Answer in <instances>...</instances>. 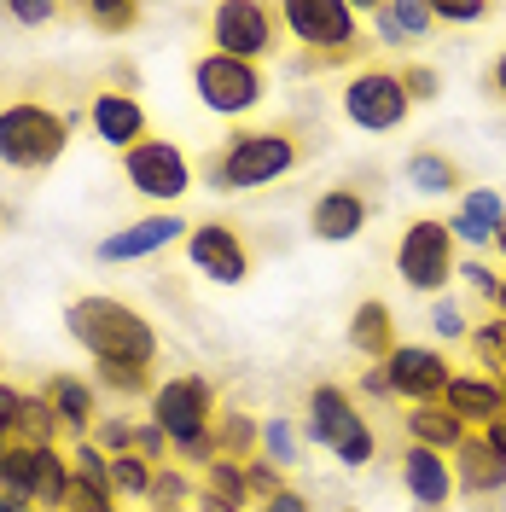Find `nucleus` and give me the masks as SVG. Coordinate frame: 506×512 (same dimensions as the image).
I'll return each instance as SVG.
<instances>
[{
    "mask_svg": "<svg viewBox=\"0 0 506 512\" xmlns=\"http://www.w3.org/2000/svg\"><path fill=\"white\" fill-rule=\"evenodd\" d=\"M64 332L94 355L99 367H152L158 361L152 320L140 315L134 303H123V297H105V291L70 297L64 303Z\"/></svg>",
    "mask_w": 506,
    "mask_h": 512,
    "instance_id": "nucleus-1",
    "label": "nucleus"
},
{
    "mask_svg": "<svg viewBox=\"0 0 506 512\" xmlns=\"http://www.w3.org/2000/svg\"><path fill=\"white\" fill-rule=\"evenodd\" d=\"M297 163H303L297 134H285V128H245V134H233L222 152L210 158V187L216 192H256V187L285 181Z\"/></svg>",
    "mask_w": 506,
    "mask_h": 512,
    "instance_id": "nucleus-2",
    "label": "nucleus"
},
{
    "mask_svg": "<svg viewBox=\"0 0 506 512\" xmlns=\"http://www.w3.org/2000/svg\"><path fill=\"white\" fill-rule=\"evenodd\" d=\"M70 146V117L41 105V99H12L0 105V163L6 169H24V175H41L53 169Z\"/></svg>",
    "mask_w": 506,
    "mask_h": 512,
    "instance_id": "nucleus-3",
    "label": "nucleus"
},
{
    "mask_svg": "<svg viewBox=\"0 0 506 512\" xmlns=\"http://www.w3.org/2000/svg\"><path fill=\"white\" fill-rule=\"evenodd\" d=\"M303 437L320 443L326 454H338L344 466H373V454H379V437H373L367 414L355 408V396H349L344 384H315V390H309Z\"/></svg>",
    "mask_w": 506,
    "mask_h": 512,
    "instance_id": "nucleus-4",
    "label": "nucleus"
},
{
    "mask_svg": "<svg viewBox=\"0 0 506 512\" xmlns=\"http://www.w3.org/2000/svg\"><path fill=\"white\" fill-rule=\"evenodd\" d=\"M70 448L47 443V448H24L12 443L6 460H0V495H24L30 507L41 512H59L64 507V489H70Z\"/></svg>",
    "mask_w": 506,
    "mask_h": 512,
    "instance_id": "nucleus-5",
    "label": "nucleus"
},
{
    "mask_svg": "<svg viewBox=\"0 0 506 512\" xmlns=\"http://www.w3.org/2000/svg\"><path fill=\"white\" fill-rule=\"evenodd\" d=\"M280 24L291 30L297 47H309L315 59H349L361 47V12L344 0H285Z\"/></svg>",
    "mask_w": 506,
    "mask_h": 512,
    "instance_id": "nucleus-6",
    "label": "nucleus"
},
{
    "mask_svg": "<svg viewBox=\"0 0 506 512\" xmlns=\"http://www.w3.org/2000/svg\"><path fill=\"white\" fill-rule=\"evenodd\" d=\"M396 280L408 291L443 297L448 280H454V233H448V222L419 216V222L402 227V239H396Z\"/></svg>",
    "mask_w": 506,
    "mask_h": 512,
    "instance_id": "nucleus-7",
    "label": "nucleus"
},
{
    "mask_svg": "<svg viewBox=\"0 0 506 512\" xmlns=\"http://www.w3.org/2000/svg\"><path fill=\"white\" fill-rule=\"evenodd\" d=\"M192 94L198 105L210 111V117H251L262 94H268V82H262V70L245 59H227V53H204V59L192 64Z\"/></svg>",
    "mask_w": 506,
    "mask_h": 512,
    "instance_id": "nucleus-8",
    "label": "nucleus"
},
{
    "mask_svg": "<svg viewBox=\"0 0 506 512\" xmlns=\"http://www.w3.org/2000/svg\"><path fill=\"white\" fill-rule=\"evenodd\" d=\"M123 181L140 198H152L158 210H169V204H181L192 192V181H198V169H192V158L175 146V140H140L134 152H123Z\"/></svg>",
    "mask_w": 506,
    "mask_h": 512,
    "instance_id": "nucleus-9",
    "label": "nucleus"
},
{
    "mask_svg": "<svg viewBox=\"0 0 506 512\" xmlns=\"http://www.w3.org/2000/svg\"><path fill=\"white\" fill-rule=\"evenodd\" d=\"M210 53H227V59H268L280 47V6H262V0H222L210 12Z\"/></svg>",
    "mask_w": 506,
    "mask_h": 512,
    "instance_id": "nucleus-10",
    "label": "nucleus"
},
{
    "mask_svg": "<svg viewBox=\"0 0 506 512\" xmlns=\"http://www.w3.org/2000/svg\"><path fill=\"white\" fill-rule=\"evenodd\" d=\"M413 99L408 88H402V70H384V64H373V70H355L344 88V117L355 128H367V134H396V128L408 123Z\"/></svg>",
    "mask_w": 506,
    "mask_h": 512,
    "instance_id": "nucleus-11",
    "label": "nucleus"
},
{
    "mask_svg": "<svg viewBox=\"0 0 506 512\" xmlns=\"http://www.w3.org/2000/svg\"><path fill=\"white\" fill-rule=\"evenodd\" d=\"M152 425H158L169 443H187V437H204L216 425V390L198 373H175L152 390Z\"/></svg>",
    "mask_w": 506,
    "mask_h": 512,
    "instance_id": "nucleus-12",
    "label": "nucleus"
},
{
    "mask_svg": "<svg viewBox=\"0 0 506 512\" xmlns=\"http://www.w3.org/2000/svg\"><path fill=\"white\" fill-rule=\"evenodd\" d=\"M384 373H390V390H396V402H408V408H425V402H443V390L454 384V367H448L443 350H431V344H396L390 361H384Z\"/></svg>",
    "mask_w": 506,
    "mask_h": 512,
    "instance_id": "nucleus-13",
    "label": "nucleus"
},
{
    "mask_svg": "<svg viewBox=\"0 0 506 512\" xmlns=\"http://www.w3.org/2000/svg\"><path fill=\"white\" fill-rule=\"evenodd\" d=\"M192 227L175 216V210H152V216H140V222H128V227H111L105 239L94 245V262H146V256H158L169 251V245H181Z\"/></svg>",
    "mask_w": 506,
    "mask_h": 512,
    "instance_id": "nucleus-14",
    "label": "nucleus"
},
{
    "mask_svg": "<svg viewBox=\"0 0 506 512\" xmlns=\"http://www.w3.org/2000/svg\"><path fill=\"white\" fill-rule=\"evenodd\" d=\"M187 262L204 280H216V286H245L251 280V251H245V239L227 222H192Z\"/></svg>",
    "mask_w": 506,
    "mask_h": 512,
    "instance_id": "nucleus-15",
    "label": "nucleus"
},
{
    "mask_svg": "<svg viewBox=\"0 0 506 512\" xmlns=\"http://www.w3.org/2000/svg\"><path fill=\"white\" fill-rule=\"evenodd\" d=\"M88 128L99 134V146H111V152H134L140 140H152L146 99L123 94V88H99V94L88 99Z\"/></svg>",
    "mask_w": 506,
    "mask_h": 512,
    "instance_id": "nucleus-16",
    "label": "nucleus"
},
{
    "mask_svg": "<svg viewBox=\"0 0 506 512\" xmlns=\"http://www.w3.org/2000/svg\"><path fill=\"white\" fill-rule=\"evenodd\" d=\"M402 489L413 495L419 512H448V501H454V466H448V454L408 443V454H402Z\"/></svg>",
    "mask_w": 506,
    "mask_h": 512,
    "instance_id": "nucleus-17",
    "label": "nucleus"
},
{
    "mask_svg": "<svg viewBox=\"0 0 506 512\" xmlns=\"http://www.w3.org/2000/svg\"><path fill=\"white\" fill-rule=\"evenodd\" d=\"M361 227H367V198L355 187H326L309 204V233H315L320 245H349Z\"/></svg>",
    "mask_w": 506,
    "mask_h": 512,
    "instance_id": "nucleus-18",
    "label": "nucleus"
},
{
    "mask_svg": "<svg viewBox=\"0 0 506 512\" xmlns=\"http://www.w3.org/2000/svg\"><path fill=\"white\" fill-rule=\"evenodd\" d=\"M41 396L53 402V414H59L64 437L76 443V437H94L99 425V384L76 379V373H53V379L41 384Z\"/></svg>",
    "mask_w": 506,
    "mask_h": 512,
    "instance_id": "nucleus-19",
    "label": "nucleus"
},
{
    "mask_svg": "<svg viewBox=\"0 0 506 512\" xmlns=\"http://www.w3.org/2000/svg\"><path fill=\"white\" fill-rule=\"evenodd\" d=\"M506 227V198L495 187H466L454 216H448V233L454 245H495V233Z\"/></svg>",
    "mask_w": 506,
    "mask_h": 512,
    "instance_id": "nucleus-20",
    "label": "nucleus"
},
{
    "mask_svg": "<svg viewBox=\"0 0 506 512\" xmlns=\"http://www.w3.org/2000/svg\"><path fill=\"white\" fill-rule=\"evenodd\" d=\"M443 408L454 419H466V431H483L489 419H501L506 414V384L501 379H489V373H454V384L443 390Z\"/></svg>",
    "mask_w": 506,
    "mask_h": 512,
    "instance_id": "nucleus-21",
    "label": "nucleus"
},
{
    "mask_svg": "<svg viewBox=\"0 0 506 512\" xmlns=\"http://www.w3.org/2000/svg\"><path fill=\"white\" fill-rule=\"evenodd\" d=\"M448 466H454V489L460 495H501L506 489V460L483 437H466L448 454Z\"/></svg>",
    "mask_w": 506,
    "mask_h": 512,
    "instance_id": "nucleus-22",
    "label": "nucleus"
},
{
    "mask_svg": "<svg viewBox=\"0 0 506 512\" xmlns=\"http://www.w3.org/2000/svg\"><path fill=\"white\" fill-rule=\"evenodd\" d=\"M349 350L367 355V367L373 361H390V350H396V320H390V303L384 297L355 303V315H349Z\"/></svg>",
    "mask_w": 506,
    "mask_h": 512,
    "instance_id": "nucleus-23",
    "label": "nucleus"
},
{
    "mask_svg": "<svg viewBox=\"0 0 506 512\" xmlns=\"http://www.w3.org/2000/svg\"><path fill=\"white\" fill-rule=\"evenodd\" d=\"M431 24H437L431 18V0H379L373 6V30H379L384 47H413Z\"/></svg>",
    "mask_w": 506,
    "mask_h": 512,
    "instance_id": "nucleus-24",
    "label": "nucleus"
},
{
    "mask_svg": "<svg viewBox=\"0 0 506 512\" xmlns=\"http://www.w3.org/2000/svg\"><path fill=\"white\" fill-rule=\"evenodd\" d=\"M402 425H408V443L437 448V454H454V448H460L466 437H472V431H466V419H454V414L443 408V402L408 408V414H402Z\"/></svg>",
    "mask_w": 506,
    "mask_h": 512,
    "instance_id": "nucleus-25",
    "label": "nucleus"
},
{
    "mask_svg": "<svg viewBox=\"0 0 506 512\" xmlns=\"http://www.w3.org/2000/svg\"><path fill=\"white\" fill-rule=\"evenodd\" d=\"M64 437V425L59 414H53V402L35 390V396H24V408H18V425H12V443H24V448H47V443H59Z\"/></svg>",
    "mask_w": 506,
    "mask_h": 512,
    "instance_id": "nucleus-26",
    "label": "nucleus"
},
{
    "mask_svg": "<svg viewBox=\"0 0 506 512\" xmlns=\"http://www.w3.org/2000/svg\"><path fill=\"white\" fill-rule=\"evenodd\" d=\"M408 181L425 192V198H448V192H460V163L443 158V152H413Z\"/></svg>",
    "mask_w": 506,
    "mask_h": 512,
    "instance_id": "nucleus-27",
    "label": "nucleus"
},
{
    "mask_svg": "<svg viewBox=\"0 0 506 512\" xmlns=\"http://www.w3.org/2000/svg\"><path fill=\"white\" fill-rule=\"evenodd\" d=\"M192 501H198V483H192L187 466L169 460V466L152 472V495H146V507L152 512H181V507H192Z\"/></svg>",
    "mask_w": 506,
    "mask_h": 512,
    "instance_id": "nucleus-28",
    "label": "nucleus"
},
{
    "mask_svg": "<svg viewBox=\"0 0 506 512\" xmlns=\"http://www.w3.org/2000/svg\"><path fill=\"white\" fill-rule=\"evenodd\" d=\"M216 448H222V460H256V448H262V425L251 414H216Z\"/></svg>",
    "mask_w": 506,
    "mask_h": 512,
    "instance_id": "nucleus-29",
    "label": "nucleus"
},
{
    "mask_svg": "<svg viewBox=\"0 0 506 512\" xmlns=\"http://www.w3.org/2000/svg\"><path fill=\"white\" fill-rule=\"evenodd\" d=\"M152 472H158V466L140 460L134 448H128V454H111V495H117V501H146V495H152Z\"/></svg>",
    "mask_w": 506,
    "mask_h": 512,
    "instance_id": "nucleus-30",
    "label": "nucleus"
},
{
    "mask_svg": "<svg viewBox=\"0 0 506 512\" xmlns=\"http://www.w3.org/2000/svg\"><path fill=\"white\" fill-rule=\"evenodd\" d=\"M204 495H216L227 507H251V489H245V460H210L204 466Z\"/></svg>",
    "mask_w": 506,
    "mask_h": 512,
    "instance_id": "nucleus-31",
    "label": "nucleus"
},
{
    "mask_svg": "<svg viewBox=\"0 0 506 512\" xmlns=\"http://www.w3.org/2000/svg\"><path fill=\"white\" fill-rule=\"evenodd\" d=\"M472 355L483 361V373H489V379L506 384V320L501 315L477 320V326H472Z\"/></svg>",
    "mask_w": 506,
    "mask_h": 512,
    "instance_id": "nucleus-32",
    "label": "nucleus"
},
{
    "mask_svg": "<svg viewBox=\"0 0 506 512\" xmlns=\"http://www.w3.org/2000/svg\"><path fill=\"white\" fill-rule=\"evenodd\" d=\"M297 448H303V437H297V425L291 419H262V460H274V466H297Z\"/></svg>",
    "mask_w": 506,
    "mask_h": 512,
    "instance_id": "nucleus-33",
    "label": "nucleus"
},
{
    "mask_svg": "<svg viewBox=\"0 0 506 512\" xmlns=\"http://www.w3.org/2000/svg\"><path fill=\"white\" fill-rule=\"evenodd\" d=\"M123 501L111 495V483H88V478H70L64 489V507L59 512H117Z\"/></svg>",
    "mask_w": 506,
    "mask_h": 512,
    "instance_id": "nucleus-34",
    "label": "nucleus"
},
{
    "mask_svg": "<svg viewBox=\"0 0 506 512\" xmlns=\"http://www.w3.org/2000/svg\"><path fill=\"white\" fill-rule=\"evenodd\" d=\"M70 472L88 478V483H111V454H105L94 437H76V443H70Z\"/></svg>",
    "mask_w": 506,
    "mask_h": 512,
    "instance_id": "nucleus-35",
    "label": "nucleus"
},
{
    "mask_svg": "<svg viewBox=\"0 0 506 512\" xmlns=\"http://www.w3.org/2000/svg\"><path fill=\"white\" fill-rule=\"evenodd\" d=\"M94 384L117 390V396H152V367H94Z\"/></svg>",
    "mask_w": 506,
    "mask_h": 512,
    "instance_id": "nucleus-36",
    "label": "nucleus"
},
{
    "mask_svg": "<svg viewBox=\"0 0 506 512\" xmlns=\"http://www.w3.org/2000/svg\"><path fill=\"white\" fill-rule=\"evenodd\" d=\"M88 24L123 35V30H134V24H140V6H134V0H88Z\"/></svg>",
    "mask_w": 506,
    "mask_h": 512,
    "instance_id": "nucleus-37",
    "label": "nucleus"
},
{
    "mask_svg": "<svg viewBox=\"0 0 506 512\" xmlns=\"http://www.w3.org/2000/svg\"><path fill=\"white\" fill-rule=\"evenodd\" d=\"M245 489H251V501L262 507V501H274V495L285 489V472L274 466V460L256 454V460H245Z\"/></svg>",
    "mask_w": 506,
    "mask_h": 512,
    "instance_id": "nucleus-38",
    "label": "nucleus"
},
{
    "mask_svg": "<svg viewBox=\"0 0 506 512\" xmlns=\"http://www.w3.org/2000/svg\"><path fill=\"white\" fill-rule=\"evenodd\" d=\"M134 454H140V460H152V466H169V460H175V443L163 437L152 419H140V425H134Z\"/></svg>",
    "mask_w": 506,
    "mask_h": 512,
    "instance_id": "nucleus-39",
    "label": "nucleus"
},
{
    "mask_svg": "<svg viewBox=\"0 0 506 512\" xmlns=\"http://www.w3.org/2000/svg\"><path fill=\"white\" fill-rule=\"evenodd\" d=\"M94 443L105 448V454H128V448H134V419H123V414H99Z\"/></svg>",
    "mask_w": 506,
    "mask_h": 512,
    "instance_id": "nucleus-40",
    "label": "nucleus"
},
{
    "mask_svg": "<svg viewBox=\"0 0 506 512\" xmlns=\"http://www.w3.org/2000/svg\"><path fill=\"white\" fill-rule=\"evenodd\" d=\"M431 326H437V338H443V344H454V338H472V320H466V309H460L454 297H437V315H431Z\"/></svg>",
    "mask_w": 506,
    "mask_h": 512,
    "instance_id": "nucleus-41",
    "label": "nucleus"
},
{
    "mask_svg": "<svg viewBox=\"0 0 506 512\" xmlns=\"http://www.w3.org/2000/svg\"><path fill=\"white\" fill-rule=\"evenodd\" d=\"M431 18H437V24H483L489 6H483V0H431Z\"/></svg>",
    "mask_w": 506,
    "mask_h": 512,
    "instance_id": "nucleus-42",
    "label": "nucleus"
},
{
    "mask_svg": "<svg viewBox=\"0 0 506 512\" xmlns=\"http://www.w3.org/2000/svg\"><path fill=\"white\" fill-rule=\"evenodd\" d=\"M402 88H408L413 105H431V99L443 94V82H437V70H431V64H408V70H402Z\"/></svg>",
    "mask_w": 506,
    "mask_h": 512,
    "instance_id": "nucleus-43",
    "label": "nucleus"
},
{
    "mask_svg": "<svg viewBox=\"0 0 506 512\" xmlns=\"http://www.w3.org/2000/svg\"><path fill=\"white\" fill-rule=\"evenodd\" d=\"M6 12H12L24 30H41V24H53V18H59V6H53V0H12Z\"/></svg>",
    "mask_w": 506,
    "mask_h": 512,
    "instance_id": "nucleus-44",
    "label": "nucleus"
},
{
    "mask_svg": "<svg viewBox=\"0 0 506 512\" xmlns=\"http://www.w3.org/2000/svg\"><path fill=\"white\" fill-rule=\"evenodd\" d=\"M460 280H466L477 297H489V303H495V291H501V274H495L489 262H460Z\"/></svg>",
    "mask_w": 506,
    "mask_h": 512,
    "instance_id": "nucleus-45",
    "label": "nucleus"
},
{
    "mask_svg": "<svg viewBox=\"0 0 506 512\" xmlns=\"http://www.w3.org/2000/svg\"><path fill=\"white\" fill-rule=\"evenodd\" d=\"M18 408H24V390L12 379H0V431L12 437V425H18Z\"/></svg>",
    "mask_w": 506,
    "mask_h": 512,
    "instance_id": "nucleus-46",
    "label": "nucleus"
},
{
    "mask_svg": "<svg viewBox=\"0 0 506 512\" xmlns=\"http://www.w3.org/2000/svg\"><path fill=\"white\" fill-rule=\"evenodd\" d=\"M361 390H367V396H379V402H396V390H390V373H384V361H373V367L361 373Z\"/></svg>",
    "mask_w": 506,
    "mask_h": 512,
    "instance_id": "nucleus-47",
    "label": "nucleus"
},
{
    "mask_svg": "<svg viewBox=\"0 0 506 512\" xmlns=\"http://www.w3.org/2000/svg\"><path fill=\"white\" fill-rule=\"evenodd\" d=\"M256 512H309V501H303L297 489H280L274 501H262V507H256Z\"/></svg>",
    "mask_w": 506,
    "mask_h": 512,
    "instance_id": "nucleus-48",
    "label": "nucleus"
},
{
    "mask_svg": "<svg viewBox=\"0 0 506 512\" xmlns=\"http://www.w3.org/2000/svg\"><path fill=\"white\" fill-rule=\"evenodd\" d=\"M477 437H483V443H489V448H495V454L506 460V414H501V419H489V425H483Z\"/></svg>",
    "mask_w": 506,
    "mask_h": 512,
    "instance_id": "nucleus-49",
    "label": "nucleus"
},
{
    "mask_svg": "<svg viewBox=\"0 0 506 512\" xmlns=\"http://www.w3.org/2000/svg\"><path fill=\"white\" fill-rule=\"evenodd\" d=\"M192 507H198V512H245V507H227V501H216V495H204V489H198V501H192Z\"/></svg>",
    "mask_w": 506,
    "mask_h": 512,
    "instance_id": "nucleus-50",
    "label": "nucleus"
},
{
    "mask_svg": "<svg viewBox=\"0 0 506 512\" xmlns=\"http://www.w3.org/2000/svg\"><path fill=\"white\" fill-rule=\"evenodd\" d=\"M0 512H41V507H30L24 495H0Z\"/></svg>",
    "mask_w": 506,
    "mask_h": 512,
    "instance_id": "nucleus-51",
    "label": "nucleus"
},
{
    "mask_svg": "<svg viewBox=\"0 0 506 512\" xmlns=\"http://www.w3.org/2000/svg\"><path fill=\"white\" fill-rule=\"evenodd\" d=\"M495 94L506 99V47H501V59H495Z\"/></svg>",
    "mask_w": 506,
    "mask_h": 512,
    "instance_id": "nucleus-52",
    "label": "nucleus"
},
{
    "mask_svg": "<svg viewBox=\"0 0 506 512\" xmlns=\"http://www.w3.org/2000/svg\"><path fill=\"white\" fill-rule=\"evenodd\" d=\"M495 315L506 320V280H501V291H495Z\"/></svg>",
    "mask_w": 506,
    "mask_h": 512,
    "instance_id": "nucleus-53",
    "label": "nucleus"
},
{
    "mask_svg": "<svg viewBox=\"0 0 506 512\" xmlns=\"http://www.w3.org/2000/svg\"><path fill=\"white\" fill-rule=\"evenodd\" d=\"M495 251H501V256H506V227H501V233H495Z\"/></svg>",
    "mask_w": 506,
    "mask_h": 512,
    "instance_id": "nucleus-54",
    "label": "nucleus"
},
{
    "mask_svg": "<svg viewBox=\"0 0 506 512\" xmlns=\"http://www.w3.org/2000/svg\"><path fill=\"white\" fill-rule=\"evenodd\" d=\"M6 448H12V437H6V431H0V460H6Z\"/></svg>",
    "mask_w": 506,
    "mask_h": 512,
    "instance_id": "nucleus-55",
    "label": "nucleus"
},
{
    "mask_svg": "<svg viewBox=\"0 0 506 512\" xmlns=\"http://www.w3.org/2000/svg\"><path fill=\"white\" fill-rule=\"evenodd\" d=\"M0 379H6V350H0Z\"/></svg>",
    "mask_w": 506,
    "mask_h": 512,
    "instance_id": "nucleus-56",
    "label": "nucleus"
}]
</instances>
